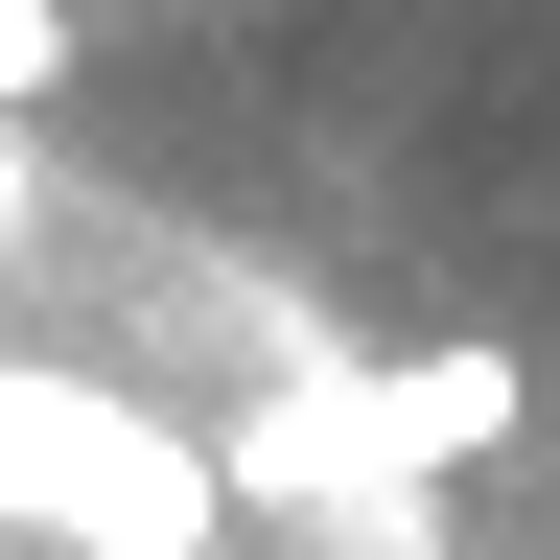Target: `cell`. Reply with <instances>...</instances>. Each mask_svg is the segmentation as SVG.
Listing matches in <instances>:
<instances>
[{
  "label": "cell",
  "instance_id": "obj_1",
  "mask_svg": "<svg viewBox=\"0 0 560 560\" xmlns=\"http://www.w3.org/2000/svg\"><path fill=\"white\" fill-rule=\"evenodd\" d=\"M0 537H47V560H210L234 537V444L164 420L140 374L0 350Z\"/></svg>",
  "mask_w": 560,
  "mask_h": 560
},
{
  "label": "cell",
  "instance_id": "obj_2",
  "mask_svg": "<svg viewBox=\"0 0 560 560\" xmlns=\"http://www.w3.org/2000/svg\"><path fill=\"white\" fill-rule=\"evenodd\" d=\"M70 94V0H0V117H47Z\"/></svg>",
  "mask_w": 560,
  "mask_h": 560
},
{
  "label": "cell",
  "instance_id": "obj_3",
  "mask_svg": "<svg viewBox=\"0 0 560 560\" xmlns=\"http://www.w3.org/2000/svg\"><path fill=\"white\" fill-rule=\"evenodd\" d=\"M47 257V164H24V117H0V280Z\"/></svg>",
  "mask_w": 560,
  "mask_h": 560
}]
</instances>
